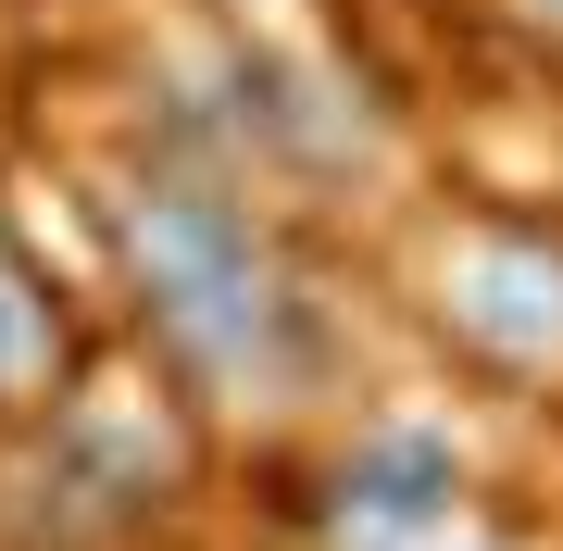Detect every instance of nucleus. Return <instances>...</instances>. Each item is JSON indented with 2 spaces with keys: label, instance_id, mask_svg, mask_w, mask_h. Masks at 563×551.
<instances>
[{
  "label": "nucleus",
  "instance_id": "1",
  "mask_svg": "<svg viewBox=\"0 0 563 551\" xmlns=\"http://www.w3.org/2000/svg\"><path fill=\"white\" fill-rule=\"evenodd\" d=\"M113 251L139 276L151 327L176 339V364L225 388V401H276L301 376V288H288L276 239L251 225V201H225L213 176H125L113 188Z\"/></svg>",
  "mask_w": 563,
  "mask_h": 551
},
{
  "label": "nucleus",
  "instance_id": "2",
  "mask_svg": "<svg viewBox=\"0 0 563 551\" xmlns=\"http://www.w3.org/2000/svg\"><path fill=\"white\" fill-rule=\"evenodd\" d=\"M325 551H514V539L463 502V464L426 427H388V439L351 451L339 514H325Z\"/></svg>",
  "mask_w": 563,
  "mask_h": 551
},
{
  "label": "nucleus",
  "instance_id": "3",
  "mask_svg": "<svg viewBox=\"0 0 563 551\" xmlns=\"http://www.w3.org/2000/svg\"><path fill=\"white\" fill-rule=\"evenodd\" d=\"M439 327L488 364H563V251L526 225H463L439 251Z\"/></svg>",
  "mask_w": 563,
  "mask_h": 551
},
{
  "label": "nucleus",
  "instance_id": "4",
  "mask_svg": "<svg viewBox=\"0 0 563 551\" xmlns=\"http://www.w3.org/2000/svg\"><path fill=\"white\" fill-rule=\"evenodd\" d=\"M51 388H63V313H51V288L25 276V251L0 239V414L51 401Z\"/></svg>",
  "mask_w": 563,
  "mask_h": 551
},
{
  "label": "nucleus",
  "instance_id": "5",
  "mask_svg": "<svg viewBox=\"0 0 563 551\" xmlns=\"http://www.w3.org/2000/svg\"><path fill=\"white\" fill-rule=\"evenodd\" d=\"M514 13H526V25H551V38H563V0H514Z\"/></svg>",
  "mask_w": 563,
  "mask_h": 551
}]
</instances>
